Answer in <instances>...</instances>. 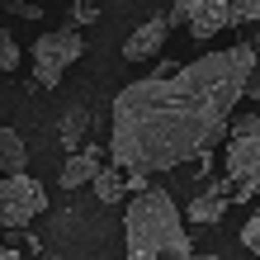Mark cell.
I'll return each mask as SVG.
<instances>
[{
    "label": "cell",
    "mask_w": 260,
    "mask_h": 260,
    "mask_svg": "<svg viewBox=\"0 0 260 260\" xmlns=\"http://www.w3.org/2000/svg\"><path fill=\"white\" fill-rule=\"evenodd\" d=\"M255 43H237L227 52H208L189 67L151 71L118 90L109 156L123 171H171L194 161L227 137L237 100L246 95Z\"/></svg>",
    "instance_id": "6da1fadb"
},
{
    "label": "cell",
    "mask_w": 260,
    "mask_h": 260,
    "mask_svg": "<svg viewBox=\"0 0 260 260\" xmlns=\"http://www.w3.org/2000/svg\"><path fill=\"white\" fill-rule=\"evenodd\" d=\"M123 246L128 260H194V241L180 222L175 199L156 185L133 194V204L123 208Z\"/></svg>",
    "instance_id": "7a4b0ae2"
},
{
    "label": "cell",
    "mask_w": 260,
    "mask_h": 260,
    "mask_svg": "<svg viewBox=\"0 0 260 260\" xmlns=\"http://www.w3.org/2000/svg\"><path fill=\"white\" fill-rule=\"evenodd\" d=\"M260 19V0H175L171 24H185L199 43L218 38V28H246Z\"/></svg>",
    "instance_id": "3957f363"
},
{
    "label": "cell",
    "mask_w": 260,
    "mask_h": 260,
    "mask_svg": "<svg viewBox=\"0 0 260 260\" xmlns=\"http://www.w3.org/2000/svg\"><path fill=\"white\" fill-rule=\"evenodd\" d=\"M81 52H85V43H81V28H52V34H43L38 43H34V81L43 85V90H57L62 85V76L81 62Z\"/></svg>",
    "instance_id": "277c9868"
},
{
    "label": "cell",
    "mask_w": 260,
    "mask_h": 260,
    "mask_svg": "<svg viewBox=\"0 0 260 260\" xmlns=\"http://www.w3.org/2000/svg\"><path fill=\"white\" fill-rule=\"evenodd\" d=\"M43 208H48V189H43L34 175L14 171V175L0 180V227H5V232L28 227Z\"/></svg>",
    "instance_id": "5b68a950"
},
{
    "label": "cell",
    "mask_w": 260,
    "mask_h": 260,
    "mask_svg": "<svg viewBox=\"0 0 260 260\" xmlns=\"http://www.w3.org/2000/svg\"><path fill=\"white\" fill-rule=\"evenodd\" d=\"M227 180H232V199L246 204V199H260V128L255 133H237L227 137Z\"/></svg>",
    "instance_id": "8992f818"
},
{
    "label": "cell",
    "mask_w": 260,
    "mask_h": 260,
    "mask_svg": "<svg viewBox=\"0 0 260 260\" xmlns=\"http://www.w3.org/2000/svg\"><path fill=\"white\" fill-rule=\"evenodd\" d=\"M171 28H175L171 14H151V19H142V24L128 34V43H123V62H151V57H161Z\"/></svg>",
    "instance_id": "52a82bcc"
},
{
    "label": "cell",
    "mask_w": 260,
    "mask_h": 260,
    "mask_svg": "<svg viewBox=\"0 0 260 260\" xmlns=\"http://www.w3.org/2000/svg\"><path fill=\"white\" fill-rule=\"evenodd\" d=\"M227 204H232V180L222 175V180H213V185L185 208V218H189V222H218L222 213H227Z\"/></svg>",
    "instance_id": "ba28073f"
},
{
    "label": "cell",
    "mask_w": 260,
    "mask_h": 260,
    "mask_svg": "<svg viewBox=\"0 0 260 260\" xmlns=\"http://www.w3.org/2000/svg\"><path fill=\"white\" fill-rule=\"evenodd\" d=\"M100 166H104V151L100 147H81V151L67 156V166L57 171V180H62V189H81V185H90V180L100 175Z\"/></svg>",
    "instance_id": "9c48e42d"
},
{
    "label": "cell",
    "mask_w": 260,
    "mask_h": 260,
    "mask_svg": "<svg viewBox=\"0 0 260 260\" xmlns=\"http://www.w3.org/2000/svg\"><path fill=\"white\" fill-rule=\"evenodd\" d=\"M24 166H28L24 137L14 133L10 123H0V175H14V171H24Z\"/></svg>",
    "instance_id": "30bf717a"
},
{
    "label": "cell",
    "mask_w": 260,
    "mask_h": 260,
    "mask_svg": "<svg viewBox=\"0 0 260 260\" xmlns=\"http://www.w3.org/2000/svg\"><path fill=\"white\" fill-rule=\"evenodd\" d=\"M90 189H95V199H100L104 208L123 204V199H128V185H123V166H118V171H104V166H100V175L90 180Z\"/></svg>",
    "instance_id": "8fae6325"
},
{
    "label": "cell",
    "mask_w": 260,
    "mask_h": 260,
    "mask_svg": "<svg viewBox=\"0 0 260 260\" xmlns=\"http://www.w3.org/2000/svg\"><path fill=\"white\" fill-rule=\"evenodd\" d=\"M19 57H24V52H19V43H14V38H10V28L0 24V76L19 67Z\"/></svg>",
    "instance_id": "7c38bea8"
},
{
    "label": "cell",
    "mask_w": 260,
    "mask_h": 260,
    "mask_svg": "<svg viewBox=\"0 0 260 260\" xmlns=\"http://www.w3.org/2000/svg\"><path fill=\"white\" fill-rule=\"evenodd\" d=\"M241 246H246L251 255H260V208L251 213V222L241 227Z\"/></svg>",
    "instance_id": "4fadbf2b"
},
{
    "label": "cell",
    "mask_w": 260,
    "mask_h": 260,
    "mask_svg": "<svg viewBox=\"0 0 260 260\" xmlns=\"http://www.w3.org/2000/svg\"><path fill=\"white\" fill-rule=\"evenodd\" d=\"M123 185H128V194H147L151 189V171H137V166H133V171L123 175Z\"/></svg>",
    "instance_id": "5bb4252c"
},
{
    "label": "cell",
    "mask_w": 260,
    "mask_h": 260,
    "mask_svg": "<svg viewBox=\"0 0 260 260\" xmlns=\"http://www.w3.org/2000/svg\"><path fill=\"white\" fill-rule=\"evenodd\" d=\"M90 19H95V5H90V0H76V19H71V24H76V28H85Z\"/></svg>",
    "instance_id": "9a60e30c"
},
{
    "label": "cell",
    "mask_w": 260,
    "mask_h": 260,
    "mask_svg": "<svg viewBox=\"0 0 260 260\" xmlns=\"http://www.w3.org/2000/svg\"><path fill=\"white\" fill-rule=\"evenodd\" d=\"M5 10H14V14H24V19H43L38 14V5H24V0H0Z\"/></svg>",
    "instance_id": "2e32d148"
},
{
    "label": "cell",
    "mask_w": 260,
    "mask_h": 260,
    "mask_svg": "<svg viewBox=\"0 0 260 260\" xmlns=\"http://www.w3.org/2000/svg\"><path fill=\"white\" fill-rule=\"evenodd\" d=\"M62 142H67V147H76V142H81V114H76L71 123H62Z\"/></svg>",
    "instance_id": "e0dca14e"
},
{
    "label": "cell",
    "mask_w": 260,
    "mask_h": 260,
    "mask_svg": "<svg viewBox=\"0 0 260 260\" xmlns=\"http://www.w3.org/2000/svg\"><path fill=\"white\" fill-rule=\"evenodd\" d=\"M246 95L260 100V57H255V67H251V81H246Z\"/></svg>",
    "instance_id": "ac0fdd59"
},
{
    "label": "cell",
    "mask_w": 260,
    "mask_h": 260,
    "mask_svg": "<svg viewBox=\"0 0 260 260\" xmlns=\"http://www.w3.org/2000/svg\"><path fill=\"white\" fill-rule=\"evenodd\" d=\"M0 260H24V255L14 251V246H0Z\"/></svg>",
    "instance_id": "d6986e66"
},
{
    "label": "cell",
    "mask_w": 260,
    "mask_h": 260,
    "mask_svg": "<svg viewBox=\"0 0 260 260\" xmlns=\"http://www.w3.org/2000/svg\"><path fill=\"white\" fill-rule=\"evenodd\" d=\"M194 260H222V255H199V251H194Z\"/></svg>",
    "instance_id": "ffe728a7"
},
{
    "label": "cell",
    "mask_w": 260,
    "mask_h": 260,
    "mask_svg": "<svg viewBox=\"0 0 260 260\" xmlns=\"http://www.w3.org/2000/svg\"><path fill=\"white\" fill-rule=\"evenodd\" d=\"M0 232H5V227H0Z\"/></svg>",
    "instance_id": "44dd1931"
}]
</instances>
